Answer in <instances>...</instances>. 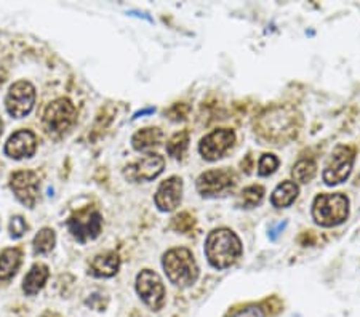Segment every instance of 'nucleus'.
I'll return each mask as SVG.
<instances>
[{
	"mask_svg": "<svg viewBox=\"0 0 360 317\" xmlns=\"http://www.w3.org/2000/svg\"><path fill=\"white\" fill-rule=\"evenodd\" d=\"M298 115L292 108H272L261 115L257 131L266 141L282 144L293 140L298 134Z\"/></svg>",
	"mask_w": 360,
	"mask_h": 317,
	"instance_id": "obj_1",
	"label": "nucleus"
},
{
	"mask_svg": "<svg viewBox=\"0 0 360 317\" xmlns=\"http://www.w3.org/2000/svg\"><path fill=\"white\" fill-rule=\"evenodd\" d=\"M242 242L231 229H214L205 240V255L214 269H226L242 257Z\"/></svg>",
	"mask_w": 360,
	"mask_h": 317,
	"instance_id": "obj_2",
	"label": "nucleus"
},
{
	"mask_svg": "<svg viewBox=\"0 0 360 317\" xmlns=\"http://www.w3.org/2000/svg\"><path fill=\"white\" fill-rule=\"evenodd\" d=\"M162 266H164L168 280L179 288L193 287L200 274L193 252L183 249V247L168 250L162 259Z\"/></svg>",
	"mask_w": 360,
	"mask_h": 317,
	"instance_id": "obj_3",
	"label": "nucleus"
},
{
	"mask_svg": "<svg viewBox=\"0 0 360 317\" xmlns=\"http://www.w3.org/2000/svg\"><path fill=\"white\" fill-rule=\"evenodd\" d=\"M349 216V199L345 194H321L312 204V218L323 228H335Z\"/></svg>",
	"mask_w": 360,
	"mask_h": 317,
	"instance_id": "obj_4",
	"label": "nucleus"
},
{
	"mask_svg": "<svg viewBox=\"0 0 360 317\" xmlns=\"http://www.w3.org/2000/svg\"><path fill=\"white\" fill-rule=\"evenodd\" d=\"M44 129L49 135L60 136L71 129L77 120V109L68 98H58L46 106L44 112Z\"/></svg>",
	"mask_w": 360,
	"mask_h": 317,
	"instance_id": "obj_5",
	"label": "nucleus"
},
{
	"mask_svg": "<svg viewBox=\"0 0 360 317\" xmlns=\"http://www.w3.org/2000/svg\"><path fill=\"white\" fill-rule=\"evenodd\" d=\"M68 228L75 240L85 244L86 240H93L100 235L103 229V216L96 209L86 207L84 210L72 213L68 220Z\"/></svg>",
	"mask_w": 360,
	"mask_h": 317,
	"instance_id": "obj_6",
	"label": "nucleus"
},
{
	"mask_svg": "<svg viewBox=\"0 0 360 317\" xmlns=\"http://www.w3.org/2000/svg\"><path fill=\"white\" fill-rule=\"evenodd\" d=\"M354 160H356V151L351 146L335 148L323 170L325 184L335 186V184L346 181L352 172Z\"/></svg>",
	"mask_w": 360,
	"mask_h": 317,
	"instance_id": "obj_7",
	"label": "nucleus"
},
{
	"mask_svg": "<svg viewBox=\"0 0 360 317\" xmlns=\"http://www.w3.org/2000/svg\"><path fill=\"white\" fill-rule=\"evenodd\" d=\"M36 103V89L27 80H18L10 86L5 96V108L7 112L15 119H22L31 114Z\"/></svg>",
	"mask_w": 360,
	"mask_h": 317,
	"instance_id": "obj_8",
	"label": "nucleus"
},
{
	"mask_svg": "<svg viewBox=\"0 0 360 317\" xmlns=\"http://www.w3.org/2000/svg\"><path fill=\"white\" fill-rule=\"evenodd\" d=\"M136 292L144 304L153 311L162 309L165 303V287L158 273L144 269L136 276Z\"/></svg>",
	"mask_w": 360,
	"mask_h": 317,
	"instance_id": "obj_9",
	"label": "nucleus"
},
{
	"mask_svg": "<svg viewBox=\"0 0 360 317\" xmlns=\"http://www.w3.org/2000/svg\"><path fill=\"white\" fill-rule=\"evenodd\" d=\"M10 188L13 191L15 198L18 199L22 205L27 209H34L39 199V175L31 170L16 172L10 178Z\"/></svg>",
	"mask_w": 360,
	"mask_h": 317,
	"instance_id": "obj_10",
	"label": "nucleus"
},
{
	"mask_svg": "<svg viewBox=\"0 0 360 317\" xmlns=\"http://www.w3.org/2000/svg\"><path fill=\"white\" fill-rule=\"evenodd\" d=\"M236 134L229 129H218L205 135L199 143V153L208 162L221 159L234 146Z\"/></svg>",
	"mask_w": 360,
	"mask_h": 317,
	"instance_id": "obj_11",
	"label": "nucleus"
},
{
	"mask_svg": "<svg viewBox=\"0 0 360 317\" xmlns=\"http://www.w3.org/2000/svg\"><path fill=\"white\" fill-rule=\"evenodd\" d=\"M165 160L159 154H146L125 167L124 176L131 183L153 181L164 172Z\"/></svg>",
	"mask_w": 360,
	"mask_h": 317,
	"instance_id": "obj_12",
	"label": "nucleus"
},
{
	"mask_svg": "<svg viewBox=\"0 0 360 317\" xmlns=\"http://www.w3.org/2000/svg\"><path fill=\"white\" fill-rule=\"evenodd\" d=\"M234 186V175L229 170H208L197 178L195 188L202 198H218Z\"/></svg>",
	"mask_w": 360,
	"mask_h": 317,
	"instance_id": "obj_13",
	"label": "nucleus"
},
{
	"mask_svg": "<svg viewBox=\"0 0 360 317\" xmlns=\"http://www.w3.org/2000/svg\"><path fill=\"white\" fill-rule=\"evenodd\" d=\"M183 199V180L179 176H170L162 181L154 195V202L160 212H173L181 204Z\"/></svg>",
	"mask_w": 360,
	"mask_h": 317,
	"instance_id": "obj_14",
	"label": "nucleus"
},
{
	"mask_svg": "<svg viewBox=\"0 0 360 317\" xmlns=\"http://www.w3.org/2000/svg\"><path fill=\"white\" fill-rule=\"evenodd\" d=\"M37 149V138L31 130H18L8 138L5 154L15 160L32 157Z\"/></svg>",
	"mask_w": 360,
	"mask_h": 317,
	"instance_id": "obj_15",
	"label": "nucleus"
},
{
	"mask_svg": "<svg viewBox=\"0 0 360 317\" xmlns=\"http://www.w3.org/2000/svg\"><path fill=\"white\" fill-rule=\"evenodd\" d=\"M119 269H120V258L117 253L104 252L91 259L89 274H91L93 278L108 279L117 274Z\"/></svg>",
	"mask_w": 360,
	"mask_h": 317,
	"instance_id": "obj_16",
	"label": "nucleus"
},
{
	"mask_svg": "<svg viewBox=\"0 0 360 317\" xmlns=\"http://www.w3.org/2000/svg\"><path fill=\"white\" fill-rule=\"evenodd\" d=\"M49 266L44 263H36L32 264V268L29 269V273L22 279V292L26 293L27 297H34L42 290L45 287V282L49 279Z\"/></svg>",
	"mask_w": 360,
	"mask_h": 317,
	"instance_id": "obj_17",
	"label": "nucleus"
},
{
	"mask_svg": "<svg viewBox=\"0 0 360 317\" xmlns=\"http://www.w3.org/2000/svg\"><path fill=\"white\" fill-rule=\"evenodd\" d=\"M162 134L160 129H155V127H148V129L138 130L131 138V144L136 151H149V149L158 148L162 143Z\"/></svg>",
	"mask_w": 360,
	"mask_h": 317,
	"instance_id": "obj_18",
	"label": "nucleus"
},
{
	"mask_svg": "<svg viewBox=\"0 0 360 317\" xmlns=\"http://www.w3.org/2000/svg\"><path fill=\"white\" fill-rule=\"evenodd\" d=\"M300 194V188L295 181H283L274 189L271 195V204L277 209H287L293 204Z\"/></svg>",
	"mask_w": 360,
	"mask_h": 317,
	"instance_id": "obj_19",
	"label": "nucleus"
},
{
	"mask_svg": "<svg viewBox=\"0 0 360 317\" xmlns=\"http://www.w3.org/2000/svg\"><path fill=\"white\" fill-rule=\"evenodd\" d=\"M21 258L20 249H5L0 253V280H8L18 273Z\"/></svg>",
	"mask_w": 360,
	"mask_h": 317,
	"instance_id": "obj_20",
	"label": "nucleus"
},
{
	"mask_svg": "<svg viewBox=\"0 0 360 317\" xmlns=\"http://www.w3.org/2000/svg\"><path fill=\"white\" fill-rule=\"evenodd\" d=\"M56 244V234L51 228L40 229L32 240V250L34 255H45L55 249Z\"/></svg>",
	"mask_w": 360,
	"mask_h": 317,
	"instance_id": "obj_21",
	"label": "nucleus"
},
{
	"mask_svg": "<svg viewBox=\"0 0 360 317\" xmlns=\"http://www.w3.org/2000/svg\"><path fill=\"white\" fill-rule=\"evenodd\" d=\"M316 173H317V165L314 160H311V159L298 160V162L293 165V170H292L293 180L296 183H301V184L311 183L312 180H314Z\"/></svg>",
	"mask_w": 360,
	"mask_h": 317,
	"instance_id": "obj_22",
	"label": "nucleus"
},
{
	"mask_svg": "<svg viewBox=\"0 0 360 317\" xmlns=\"http://www.w3.org/2000/svg\"><path fill=\"white\" fill-rule=\"evenodd\" d=\"M264 198V188L259 186V184H252L243 189V191L239 194V200L237 204L242 209H255V207L261 204V200Z\"/></svg>",
	"mask_w": 360,
	"mask_h": 317,
	"instance_id": "obj_23",
	"label": "nucleus"
},
{
	"mask_svg": "<svg viewBox=\"0 0 360 317\" xmlns=\"http://www.w3.org/2000/svg\"><path fill=\"white\" fill-rule=\"evenodd\" d=\"M188 146H189V134L188 131H179V134L173 135L170 140H168L167 151L172 157L181 159L184 153L188 151Z\"/></svg>",
	"mask_w": 360,
	"mask_h": 317,
	"instance_id": "obj_24",
	"label": "nucleus"
},
{
	"mask_svg": "<svg viewBox=\"0 0 360 317\" xmlns=\"http://www.w3.org/2000/svg\"><path fill=\"white\" fill-rule=\"evenodd\" d=\"M278 159L274 154H263L258 162V175L259 176H269L277 170Z\"/></svg>",
	"mask_w": 360,
	"mask_h": 317,
	"instance_id": "obj_25",
	"label": "nucleus"
},
{
	"mask_svg": "<svg viewBox=\"0 0 360 317\" xmlns=\"http://www.w3.org/2000/svg\"><path fill=\"white\" fill-rule=\"evenodd\" d=\"M8 229H10L11 239H20L27 231V223L22 216H13L10 221Z\"/></svg>",
	"mask_w": 360,
	"mask_h": 317,
	"instance_id": "obj_26",
	"label": "nucleus"
},
{
	"mask_svg": "<svg viewBox=\"0 0 360 317\" xmlns=\"http://www.w3.org/2000/svg\"><path fill=\"white\" fill-rule=\"evenodd\" d=\"M229 317H266L264 309L261 306H247L243 309L236 311V313H232Z\"/></svg>",
	"mask_w": 360,
	"mask_h": 317,
	"instance_id": "obj_27",
	"label": "nucleus"
},
{
	"mask_svg": "<svg viewBox=\"0 0 360 317\" xmlns=\"http://www.w3.org/2000/svg\"><path fill=\"white\" fill-rule=\"evenodd\" d=\"M285 226H287V223H278L276 228H272L271 231H269V238L272 239V240H276L278 235H281V233L283 229H285Z\"/></svg>",
	"mask_w": 360,
	"mask_h": 317,
	"instance_id": "obj_28",
	"label": "nucleus"
},
{
	"mask_svg": "<svg viewBox=\"0 0 360 317\" xmlns=\"http://www.w3.org/2000/svg\"><path fill=\"white\" fill-rule=\"evenodd\" d=\"M149 112H154V108H149V109H144V111H139V112H136V114H135V119H136V117H139V115H143V114H149Z\"/></svg>",
	"mask_w": 360,
	"mask_h": 317,
	"instance_id": "obj_29",
	"label": "nucleus"
},
{
	"mask_svg": "<svg viewBox=\"0 0 360 317\" xmlns=\"http://www.w3.org/2000/svg\"><path fill=\"white\" fill-rule=\"evenodd\" d=\"M40 317H61V316L56 314V313H51V311H46V313H44Z\"/></svg>",
	"mask_w": 360,
	"mask_h": 317,
	"instance_id": "obj_30",
	"label": "nucleus"
},
{
	"mask_svg": "<svg viewBox=\"0 0 360 317\" xmlns=\"http://www.w3.org/2000/svg\"><path fill=\"white\" fill-rule=\"evenodd\" d=\"M2 134H4V122L2 119H0V136H2Z\"/></svg>",
	"mask_w": 360,
	"mask_h": 317,
	"instance_id": "obj_31",
	"label": "nucleus"
}]
</instances>
